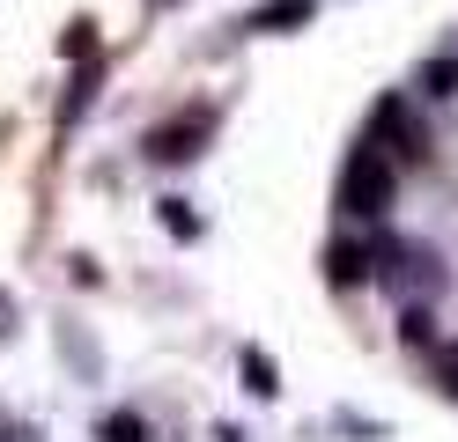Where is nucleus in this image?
I'll return each instance as SVG.
<instances>
[{"instance_id":"20e7f679","label":"nucleus","mask_w":458,"mask_h":442,"mask_svg":"<svg viewBox=\"0 0 458 442\" xmlns=\"http://www.w3.org/2000/svg\"><path fill=\"white\" fill-rule=\"evenodd\" d=\"M326 273H333V288H355V280H369V251H355V244H333V251H326Z\"/></svg>"},{"instance_id":"7ed1b4c3","label":"nucleus","mask_w":458,"mask_h":442,"mask_svg":"<svg viewBox=\"0 0 458 442\" xmlns=\"http://www.w3.org/2000/svg\"><path fill=\"white\" fill-rule=\"evenodd\" d=\"M215 133V111H192V118H178V126H163L156 140H148V155L156 163H185V155H199V140Z\"/></svg>"},{"instance_id":"0eeeda50","label":"nucleus","mask_w":458,"mask_h":442,"mask_svg":"<svg viewBox=\"0 0 458 442\" xmlns=\"http://www.w3.org/2000/svg\"><path fill=\"white\" fill-rule=\"evenodd\" d=\"M244 376H251L259 398H274V362H267V354H244Z\"/></svg>"},{"instance_id":"39448f33","label":"nucleus","mask_w":458,"mask_h":442,"mask_svg":"<svg viewBox=\"0 0 458 442\" xmlns=\"http://www.w3.org/2000/svg\"><path fill=\"white\" fill-rule=\"evenodd\" d=\"M289 22H310V0H267L251 15V29H289Z\"/></svg>"},{"instance_id":"f03ea898","label":"nucleus","mask_w":458,"mask_h":442,"mask_svg":"<svg viewBox=\"0 0 458 442\" xmlns=\"http://www.w3.org/2000/svg\"><path fill=\"white\" fill-rule=\"evenodd\" d=\"M369 147H385L392 163H421L428 155V133L407 118V104L392 96V104H377V133H369Z\"/></svg>"},{"instance_id":"423d86ee","label":"nucleus","mask_w":458,"mask_h":442,"mask_svg":"<svg viewBox=\"0 0 458 442\" xmlns=\"http://www.w3.org/2000/svg\"><path fill=\"white\" fill-rule=\"evenodd\" d=\"M104 442H148V428H140L133 413H111V421H104Z\"/></svg>"},{"instance_id":"9d476101","label":"nucleus","mask_w":458,"mask_h":442,"mask_svg":"<svg viewBox=\"0 0 458 442\" xmlns=\"http://www.w3.org/2000/svg\"><path fill=\"white\" fill-rule=\"evenodd\" d=\"M8 317H15V303H8V295H0V332H8Z\"/></svg>"},{"instance_id":"f257e3e1","label":"nucleus","mask_w":458,"mask_h":442,"mask_svg":"<svg viewBox=\"0 0 458 442\" xmlns=\"http://www.w3.org/2000/svg\"><path fill=\"white\" fill-rule=\"evenodd\" d=\"M340 206H348V214H385L392 206V155L385 147L362 140V155L348 163V177H340Z\"/></svg>"},{"instance_id":"1a4fd4ad","label":"nucleus","mask_w":458,"mask_h":442,"mask_svg":"<svg viewBox=\"0 0 458 442\" xmlns=\"http://www.w3.org/2000/svg\"><path fill=\"white\" fill-rule=\"evenodd\" d=\"M444 391H458V346L444 354Z\"/></svg>"},{"instance_id":"6e6552de","label":"nucleus","mask_w":458,"mask_h":442,"mask_svg":"<svg viewBox=\"0 0 458 442\" xmlns=\"http://www.w3.org/2000/svg\"><path fill=\"white\" fill-rule=\"evenodd\" d=\"M421 81H428V96H451V88H458V67H451V59H437Z\"/></svg>"}]
</instances>
